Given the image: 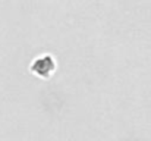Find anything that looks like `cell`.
Returning <instances> with one entry per match:
<instances>
[{"label": "cell", "instance_id": "6da1fadb", "mask_svg": "<svg viewBox=\"0 0 151 141\" xmlns=\"http://www.w3.org/2000/svg\"><path fill=\"white\" fill-rule=\"evenodd\" d=\"M56 69L57 62L51 53H43L40 56H35L29 63V72L40 80H50L56 74Z\"/></svg>", "mask_w": 151, "mask_h": 141}]
</instances>
